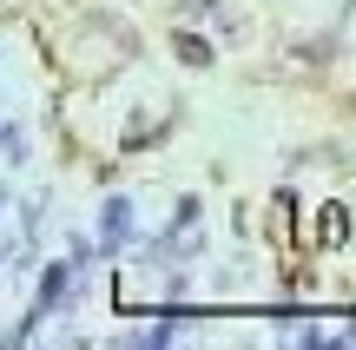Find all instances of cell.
I'll list each match as a JSON object with an SVG mask.
<instances>
[{"label": "cell", "instance_id": "obj_1", "mask_svg": "<svg viewBox=\"0 0 356 350\" xmlns=\"http://www.w3.org/2000/svg\"><path fill=\"white\" fill-rule=\"evenodd\" d=\"M126 232H132V205H126V198H113V205H106V245H119Z\"/></svg>", "mask_w": 356, "mask_h": 350}]
</instances>
